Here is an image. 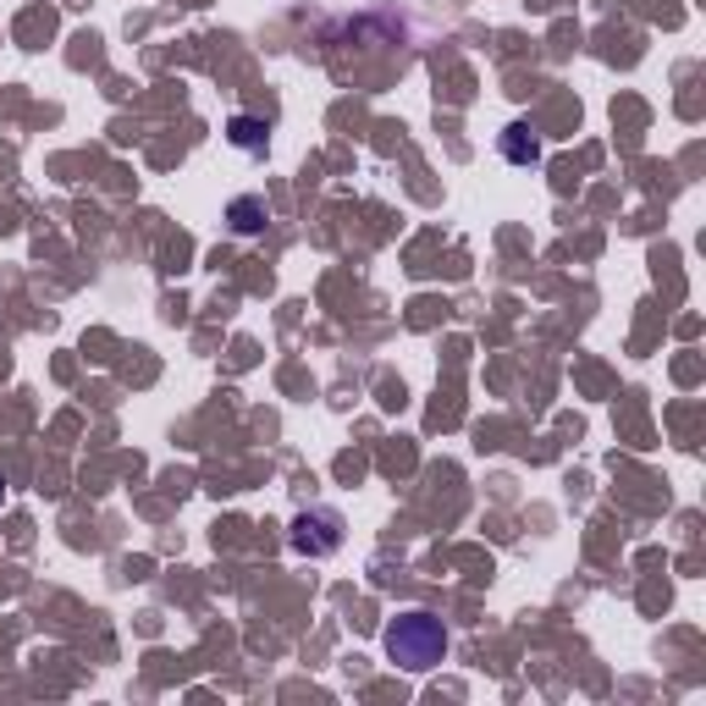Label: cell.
Here are the masks:
<instances>
[{
  "mask_svg": "<svg viewBox=\"0 0 706 706\" xmlns=\"http://www.w3.org/2000/svg\"><path fill=\"white\" fill-rule=\"evenodd\" d=\"M382 646H387V657H393L398 668L426 673V668H437V662L448 657V624H442L437 613H398V618L387 624Z\"/></svg>",
  "mask_w": 706,
  "mask_h": 706,
  "instance_id": "1",
  "label": "cell"
},
{
  "mask_svg": "<svg viewBox=\"0 0 706 706\" xmlns=\"http://www.w3.org/2000/svg\"><path fill=\"white\" fill-rule=\"evenodd\" d=\"M342 547V514L337 508H309L293 519V552L304 558H331Z\"/></svg>",
  "mask_w": 706,
  "mask_h": 706,
  "instance_id": "2",
  "label": "cell"
},
{
  "mask_svg": "<svg viewBox=\"0 0 706 706\" xmlns=\"http://www.w3.org/2000/svg\"><path fill=\"white\" fill-rule=\"evenodd\" d=\"M227 221H232V232H238V238H254V232H265L271 205H265L260 194H243V199H232V205H227Z\"/></svg>",
  "mask_w": 706,
  "mask_h": 706,
  "instance_id": "3",
  "label": "cell"
},
{
  "mask_svg": "<svg viewBox=\"0 0 706 706\" xmlns=\"http://www.w3.org/2000/svg\"><path fill=\"white\" fill-rule=\"evenodd\" d=\"M232 144L238 150H249V155H265V144H271V128L260 122V117H232Z\"/></svg>",
  "mask_w": 706,
  "mask_h": 706,
  "instance_id": "4",
  "label": "cell"
},
{
  "mask_svg": "<svg viewBox=\"0 0 706 706\" xmlns=\"http://www.w3.org/2000/svg\"><path fill=\"white\" fill-rule=\"evenodd\" d=\"M503 155H508L514 166H530V161H541V144H536V133H530L525 122H514V128L503 133Z\"/></svg>",
  "mask_w": 706,
  "mask_h": 706,
  "instance_id": "5",
  "label": "cell"
}]
</instances>
